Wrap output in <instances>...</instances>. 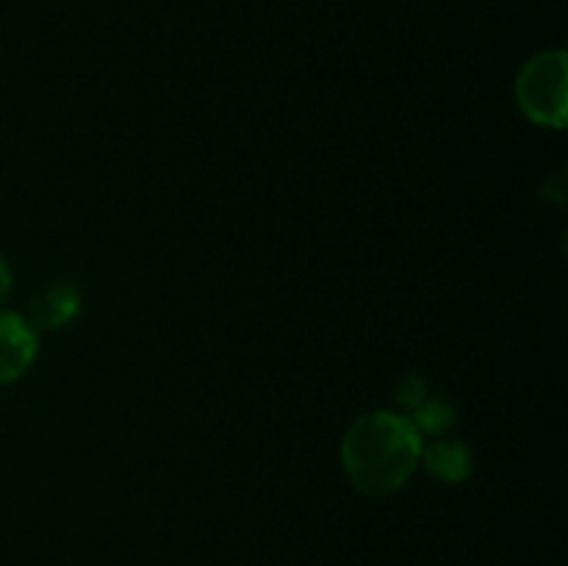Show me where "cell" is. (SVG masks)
I'll return each mask as SVG.
<instances>
[{
	"mask_svg": "<svg viewBox=\"0 0 568 566\" xmlns=\"http://www.w3.org/2000/svg\"><path fill=\"white\" fill-rule=\"evenodd\" d=\"M521 109L541 125H566V55L560 50L541 53L525 64L516 81Z\"/></svg>",
	"mask_w": 568,
	"mask_h": 566,
	"instance_id": "cell-2",
	"label": "cell"
},
{
	"mask_svg": "<svg viewBox=\"0 0 568 566\" xmlns=\"http://www.w3.org/2000/svg\"><path fill=\"white\" fill-rule=\"evenodd\" d=\"M425 461L433 475H438L442 481L455 483L469 475V453L458 442H438L436 447L427 449Z\"/></svg>",
	"mask_w": 568,
	"mask_h": 566,
	"instance_id": "cell-5",
	"label": "cell"
},
{
	"mask_svg": "<svg viewBox=\"0 0 568 566\" xmlns=\"http://www.w3.org/2000/svg\"><path fill=\"white\" fill-rule=\"evenodd\" d=\"M81 305V297L72 286L61 283V286H50L33 300V320L44 327H59L70 320Z\"/></svg>",
	"mask_w": 568,
	"mask_h": 566,
	"instance_id": "cell-4",
	"label": "cell"
},
{
	"mask_svg": "<svg viewBox=\"0 0 568 566\" xmlns=\"http://www.w3.org/2000/svg\"><path fill=\"white\" fill-rule=\"evenodd\" d=\"M9 289H11V272H9V266H6V261L0 259V303L6 300Z\"/></svg>",
	"mask_w": 568,
	"mask_h": 566,
	"instance_id": "cell-7",
	"label": "cell"
},
{
	"mask_svg": "<svg viewBox=\"0 0 568 566\" xmlns=\"http://www.w3.org/2000/svg\"><path fill=\"white\" fill-rule=\"evenodd\" d=\"M414 427L416 431H433V433H438V431H444V427L449 425V422H453V411L447 408V405L442 403V400H433V403H427L425 408L419 411V414L414 416Z\"/></svg>",
	"mask_w": 568,
	"mask_h": 566,
	"instance_id": "cell-6",
	"label": "cell"
},
{
	"mask_svg": "<svg viewBox=\"0 0 568 566\" xmlns=\"http://www.w3.org/2000/svg\"><path fill=\"white\" fill-rule=\"evenodd\" d=\"M37 355V336L17 314H0V383H11L31 366Z\"/></svg>",
	"mask_w": 568,
	"mask_h": 566,
	"instance_id": "cell-3",
	"label": "cell"
},
{
	"mask_svg": "<svg viewBox=\"0 0 568 566\" xmlns=\"http://www.w3.org/2000/svg\"><path fill=\"white\" fill-rule=\"evenodd\" d=\"M422 458V433L405 416L366 414L347 431L342 461L349 481L366 494H388L408 481Z\"/></svg>",
	"mask_w": 568,
	"mask_h": 566,
	"instance_id": "cell-1",
	"label": "cell"
}]
</instances>
